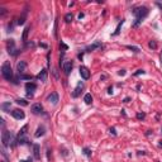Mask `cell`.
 Wrapping results in <instances>:
<instances>
[{"label":"cell","mask_w":162,"mask_h":162,"mask_svg":"<svg viewBox=\"0 0 162 162\" xmlns=\"http://www.w3.org/2000/svg\"><path fill=\"white\" fill-rule=\"evenodd\" d=\"M132 13L136 15V22L133 23V27L137 28V27L143 22V19L148 15V9L146 6H138V8H134L132 10Z\"/></svg>","instance_id":"cell-1"},{"label":"cell","mask_w":162,"mask_h":162,"mask_svg":"<svg viewBox=\"0 0 162 162\" xmlns=\"http://www.w3.org/2000/svg\"><path fill=\"white\" fill-rule=\"evenodd\" d=\"M1 75L3 77L8 80V81H14L15 79L13 77V70H12V66H10V62L5 61L1 66Z\"/></svg>","instance_id":"cell-2"},{"label":"cell","mask_w":162,"mask_h":162,"mask_svg":"<svg viewBox=\"0 0 162 162\" xmlns=\"http://www.w3.org/2000/svg\"><path fill=\"white\" fill-rule=\"evenodd\" d=\"M6 48H8V52L10 53L12 56H17L18 53H19V51H18L17 47H15L14 39H9L8 40V42H6Z\"/></svg>","instance_id":"cell-3"},{"label":"cell","mask_w":162,"mask_h":162,"mask_svg":"<svg viewBox=\"0 0 162 162\" xmlns=\"http://www.w3.org/2000/svg\"><path fill=\"white\" fill-rule=\"evenodd\" d=\"M10 137H12V132H8V130H3L1 133V142L4 147L10 146Z\"/></svg>","instance_id":"cell-4"},{"label":"cell","mask_w":162,"mask_h":162,"mask_svg":"<svg viewBox=\"0 0 162 162\" xmlns=\"http://www.w3.org/2000/svg\"><path fill=\"white\" fill-rule=\"evenodd\" d=\"M79 72L81 75V77H82L84 80H87L90 77V71L87 67H85V66H80V69H79Z\"/></svg>","instance_id":"cell-5"},{"label":"cell","mask_w":162,"mask_h":162,"mask_svg":"<svg viewBox=\"0 0 162 162\" xmlns=\"http://www.w3.org/2000/svg\"><path fill=\"white\" fill-rule=\"evenodd\" d=\"M25 90L28 91V95L32 96V94L37 90V85H35L34 82H27L25 84Z\"/></svg>","instance_id":"cell-6"},{"label":"cell","mask_w":162,"mask_h":162,"mask_svg":"<svg viewBox=\"0 0 162 162\" xmlns=\"http://www.w3.org/2000/svg\"><path fill=\"white\" fill-rule=\"evenodd\" d=\"M30 110H32L33 114H40L43 111V106H42V104H39V103H35V104H33L30 106Z\"/></svg>","instance_id":"cell-7"},{"label":"cell","mask_w":162,"mask_h":162,"mask_svg":"<svg viewBox=\"0 0 162 162\" xmlns=\"http://www.w3.org/2000/svg\"><path fill=\"white\" fill-rule=\"evenodd\" d=\"M12 115L14 116L15 119H18V120H20V119H24V116H25L24 111H23V110H20V109H14V110L12 111Z\"/></svg>","instance_id":"cell-8"},{"label":"cell","mask_w":162,"mask_h":162,"mask_svg":"<svg viewBox=\"0 0 162 162\" xmlns=\"http://www.w3.org/2000/svg\"><path fill=\"white\" fill-rule=\"evenodd\" d=\"M47 101H48V103H52L53 105H56L57 103H58V94L55 93V91L51 93V94L47 96Z\"/></svg>","instance_id":"cell-9"},{"label":"cell","mask_w":162,"mask_h":162,"mask_svg":"<svg viewBox=\"0 0 162 162\" xmlns=\"http://www.w3.org/2000/svg\"><path fill=\"white\" fill-rule=\"evenodd\" d=\"M72 67H74L72 61H66V62H64V66H62V69H64V71H65L66 75H69V74L71 72V70H72Z\"/></svg>","instance_id":"cell-10"},{"label":"cell","mask_w":162,"mask_h":162,"mask_svg":"<svg viewBox=\"0 0 162 162\" xmlns=\"http://www.w3.org/2000/svg\"><path fill=\"white\" fill-rule=\"evenodd\" d=\"M27 69V62L25 61H20V62H18V65H17V70H18V72H19V75H23V72L25 71Z\"/></svg>","instance_id":"cell-11"},{"label":"cell","mask_w":162,"mask_h":162,"mask_svg":"<svg viewBox=\"0 0 162 162\" xmlns=\"http://www.w3.org/2000/svg\"><path fill=\"white\" fill-rule=\"evenodd\" d=\"M82 87H84V84L80 82L77 84V86H76V89L74 90V93H72V98H77L79 95H80V93H81V90H82Z\"/></svg>","instance_id":"cell-12"},{"label":"cell","mask_w":162,"mask_h":162,"mask_svg":"<svg viewBox=\"0 0 162 162\" xmlns=\"http://www.w3.org/2000/svg\"><path fill=\"white\" fill-rule=\"evenodd\" d=\"M37 79L39 81H42V82H46V81H47V70H42V71H40V72L38 74V76H37Z\"/></svg>","instance_id":"cell-13"},{"label":"cell","mask_w":162,"mask_h":162,"mask_svg":"<svg viewBox=\"0 0 162 162\" xmlns=\"http://www.w3.org/2000/svg\"><path fill=\"white\" fill-rule=\"evenodd\" d=\"M33 156L35 160H40V152H39V146L34 145L33 146Z\"/></svg>","instance_id":"cell-14"},{"label":"cell","mask_w":162,"mask_h":162,"mask_svg":"<svg viewBox=\"0 0 162 162\" xmlns=\"http://www.w3.org/2000/svg\"><path fill=\"white\" fill-rule=\"evenodd\" d=\"M100 47H101V43H100V42H95L94 44H91V46L86 47V49H85V52H91V51H94V49L100 48Z\"/></svg>","instance_id":"cell-15"},{"label":"cell","mask_w":162,"mask_h":162,"mask_svg":"<svg viewBox=\"0 0 162 162\" xmlns=\"http://www.w3.org/2000/svg\"><path fill=\"white\" fill-rule=\"evenodd\" d=\"M43 134H44V127L43 125H39V127L37 128V130H35V133H34V137L39 138V137H42Z\"/></svg>","instance_id":"cell-16"},{"label":"cell","mask_w":162,"mask_h":162,"mask_svg":"<svg viewBox=\"0 0 162 162\" xmlns=\"http://www.w3.org/2000/svg\"><path fill=\"white\" fill-rule=\"evenodd\" d=\"M18 143H20V145H28L29 139L27 136H18Z\"/></svg>","instance_id":"cell-17"},{"label":"cell","mask_w":162,"mask_h":162,"mask_svg":"<svg viewBox=\"0 0 162 162\" xmlns=\"http://www.w3.org/2000/svg\"><path fill=\"white\" fill-rule=\"evenodd\" d=\"M29 30H30V27H25L24 30H23V35H22V40L25 43L27 40H28V33H29Z\"/></svg>","instance_id":"cell-18"},{"label":"cell","mask_w":162,"mask_h":162,"mask_svg":"<svg viewBox=\"0 0 162 162\" xmlns=\"http://www.w3.org/2000/svg\"><path fill=\"white\" fill-rule=\"evenodd\" d=\"M84 101L85 103H86V104L87 105H90V104H91V103H93V96H91V94H85V96H84Z\"/></svg>","instance_id":"cell-19"},{"label":"cell","mask_w":162,"mask_h":162,"mask_svg":"<svg viewBox=\"0 0 162 162\" xmlns=\"http://www.w3.org/2000/svg\"><path fill=\"white\" fill-rule=\"evenodd\" d=\"M72 19H74V15L71 14V13H67V14L65 15V22H66V23H71Z\"/></svg>","instance_id":"cell-20"},{"label":"cell","mask_w":162,"mask_h":162,"mask_svg":"<svg viewBox=\"0 0 162 162\" xmlns=\"http://www.w3.org/2000/svg\"><path fill=\"white\" fill-rule=\"evenodd\" d=\"M15 103H17L18 105H22V106H27V105H28V101L24 100V99H18Z\"/></svg>","instance_id":"cell-21"},{"label":"cell","mask_w":162,"mask_h":162,"mask_svg":"<svg viewBox=\"0 0 162 162\" xmlns=\"http://www.w3.org/2000/svg\"><path fill=\"white\" fill-rule=\"evenodd\" d=\"M27 130H28V125L25 124L24 127L19 130V134H18V136H27Z\"/></svg>","instance_id":"cell-22"},{"label":"cell","mask_w":162,"mask_h":162,"mask_svg":"<svg viewBox=\"0 0 162 162\" xmlns=\"http://www.w3.org/2000/svg\"><path fill=\"white\" fill-rule=\"evenodd\" d=\"M123 23H124V20H123V19H122V20L119 22V24H118V27H116V30H115V32L113 33V35H118V34H119V32H120V27H122V25H123Z\"/></svg>","instance_id":"cell-23"},{"label":"cell","mask_w":162,"mask_h":162,"mask_svg":"<svg viewBox=\"0 0 162 162\" xmlns=\"http://www.w3.org/2000/svg\"><path fill=\"white\" fill-rule=\"evenodd\" d=\"M1 109L4 111H9V109H10V101L9 103H4V104H1Z\"/></svg>","instance_id":"cell-24"},{"label":"cell","mask_w":162,"mask_h":162,"mask_svg":"<svg viewBox=\"0 0 162 162\" xmlns=\"http://www.w3.org/2000/svg\"><path fill=\"white\" fill-rule=\"evenodd\" d=\"M148 47L151 49H156L157 48V42L156 40H150V43H148Z\"/></svg>","instance_id":"cell-25"},{"label":"cell","mask_w":162,"mask_h":162,"mask_svg":"<svg viewBox=\"0 0 162 162\" xmlns=\"http://www.w3.org/2000/svg\"><path fill=\"white\" fill-rule=\"evenodd\" d=\"M82 152H84V155H85V156H87V157H91V150H90V148L85 147L84 150H82Z\"/></svg>","instance_id":"cell-26"},{"label":"cell","mask_w":162,"mask_h":162,"mask_svg":"<svg viewBox=\"0 0 162 162\" xmlns=\"http://www.w3.org/2000/svg\"><path fill=\"white\" fill-rule=\"evenodd\" d=\"M19 79L20 80H32L33 76L32 75H19Z\"/></svg>","instance_id":"cell-27"},{"label":"cell","mask_w":162,"mask_h":162,"mask_svg":"<svg viewBox=\"0 0 162 162\" xmlns=\"http://www.w3.org/2000/svg\"><path fill=\"white\" fill-rule=\"evenodd\" d=\"M127 48L130 49V51H133V52H136V53H139V52H141L138 47H134V46H127Z\"/></svg>","instance_id":"cell-28"},{"label":"cell","mask_w":162,"mask_h":162,"mask_svg":"<svg viewBox=\"0 0 162 162\" xmlns=\"http://www.w3.org/2000/svg\"><path fill=\"white\" fill-rule=\"evenodd\" d=\"M145 118H146V114L145 113H137V119L142 120V119H145Z\"/></svg>","instance_id":"cell-29"},{"label":"cell","mask_w":162,"mask_h":162,"mask_svg":"<svg viewBox=\"0 0 162 162\" xmlns=\"http://www.w3.org/2000/svg\"><path fill=\"white\" fill-rule=\"evenodd\" d=\"M6 13H8V10H6L5 8H0V15H1V17L6 15Z\"/></svg>","instance_id":"cell-30"},{"label":"cell","mask_w":162,"mask_h":162,"mask_svg":"<svg viewBox=\"0 0 162 162\" xmlns=\"http://www.w3.org/2000/svg\"><path fill=\"white\" fill-rule=\"evenodd\" d=\"M24 22H25V18H24V17H22V18H19V19H18V22H17V24H19V25H22V24H24Z\"/></svg>","instance_id":"cell-31"},{"label":"cell","mask_w":162,"mask_h":162,"mask_svg":"<svg viewBox=\"0 0 162 162\" xmlns=\"http://www.w3.org/2000/svg\"><path fill=\"white\" fill-rule=\"evenodd\" d=\"M53 29H55V30H53V35L57 38V19L55 20V28H53Z\"/></svg>","instance_id":"cell-32"},{"label":"cell","mask_w":162,"mask_h":162,"mask_svg":"<svg viewBox=\"0 0 162 162\" xmlns=\"http://www.w3.org/2000/svg\"><path fill=\"white\" fill-rule=\"evenodd\" d=\"M145 74V70H138L137 72H134V76H139V75H143Z\"/></svg>","instance_id":"cell-33"},{"label":"cell","mask_w":162,"mask_h":162,"mask_svg":"<svg viewBox=\"0 0 162 162\" xmlns=\"http://www.w3.org/2000/svg\"><path fill=\"white\" fill-rule=\"evenodd\" d=\"M110 133L113 134V136H116V130H115V128H110Z\"/></svg>","instance_id":"cell-34"},{"label":"cell","mask_w":162,"mask_h":162,"mask_svg":"<svg viewBox=\"0 0 162 162\" xmlns=\"http://www.w3.org/2000/svg\"><path fill=\"white\" fill-rule=\"evenodd\" d=\"M118 75H119V76H124V75H125V70H120L119 72H118Z\"/></svg>","instance_id":"cell-35"},{"label":"cell","mask_w":162,"mask_h":162,"mask_svg":"<svg viewBox=\"0 0 162 162\" xmlns=\"http://www.w3.org/2000/svg\"><path fill=\"white\" fill-rule=\"evenodd\" d=\"M61 47L64 48V49H67V48H69V47H67V46H66V44H65L64 42H61Z\"/></svg>","instance_id":"cell-36"},{"label":"cell","mask_w":162,"mask_h":162,"mask_svg":"<svg viewBox=\"0 0 162 162\" xmlns=\"http://www.w3.org/2000/svg\"><path fill=\"white\" fill-rule=\"evenodd\" d=\"M108 93H109V94H111V93H113V86H110L109 89H108Z\"/></svg>","instance_id":"cell-37"},{"label":"cell","mask_w":162,"mask_h":162,"mask_svg":"<svg viewBox=\"0 0 162 162\" xmlns=\"http://www.w3.org/2000/svg\"><path fill=\"white\" fill-rule=\"evenodd\" d=\"M39 46H40V47H43V48H47V44H44V43H40Z\"/></svg>","instance_id":"cell-38"},{"label":"cell","mask_w":162,"mask_h":162,"mask_svg":"<svg viewBox=\"0 0 162 162\" xmlns=\"http://www.w3.org/2000/svg\"><path fill=\"white\" fill-rule=\"evenodd\" d=\"M81 18H84V13H80L79 14V19H81Z\"/></svg>","instance_id":"cell-39"},{"label":"cell","mask_w":162,"mask_h":162,"mask_svg":"<svg viewBox=\"0 0 162 162\" xmlns=\"http://www.w3.org/2000/svg\"><path fill=\"white\" fill-rule=\"evenodd\" d=\"M129 100H130L129 98H125V99H124V103H129Z\"/></svg>","instance_id":"cell-40"},{"label":"cell","mask_w":162,"mask_h":162,"mask_svg":"<svg viewBox=\"0 0 162 162\" xmlns=\"http://www.w3.org/2000/svg\"><path fill=\"white\" fill-rule=\"evenodd\" d=\"M160 60H161V64H162V51H161V55H160Z\"/></svg>","instance_id":"cell-41"},{"label":"cell","mask_w":162,"mask_h":162,"mask_svg":"<svg viewBox=\"0 0 162 162\" xmlns=\"http://www.w3.org/2000/svg\"><path fill=\"white\" fill-rule=\"evenodd\" d=\"M156 4H157V5H158L160 8H162V4H161V3H156Z\"/></svg>","instance_id":"cell-42"},{"label":"cell","mask_w":162,"mask_h":162,"mask_svg":"<svg viewBox=\"0 0 162 162\" xmlns=\"http://www.w3.org/2000/svg\"><path fill=\"white\" fill-rule=\"evenodd\" d=\"M160 147H162V141H160Z\"/></svg>","instance_id":"cell-43"},{"label":"cell","mask_w":162,"mask_h":162,"mask_svg":"<svg viewBox=\"0 0 162 162\" xmlns=\"http://www.w3.org/2000/svg\"><path fill=\"white\" fill-rule=\"evenodd\" d=\"M0 162H5V161H0Z\"/></svg>","instance_id":"cell-44"},{"label":"cell","mask_w":162,"mask_h":162,"mask_svg":"<svg viewBox=\"0 0 162 162\" xmlns=\"http://www.w3.org/2000/svg\"><path fill=\"white\" fill-rule=\"evenodd\" d=\"M161 130H162V129H161Z\"/></svg>","instance_id":"cell-45"}]
</instances>
